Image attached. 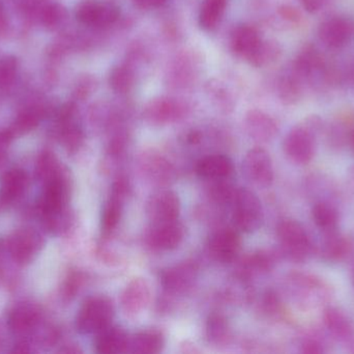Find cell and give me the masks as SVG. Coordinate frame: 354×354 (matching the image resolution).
<instances>
[{"label":"cell","instance_id":"83f0119b","mask_svg":"<svg viewBox=\"0 0 354 354\" xmlns=\"http://www.w3.org/2000/svg\"><path fill=\"white\" fill-rule=\"evenodd\" d=\"M312 220L322 232L337 230L338 228L339 215L338 209L334 204L324 200L316 202L311 210Z\"/></svg>","mask_w":354,"mask_h":354},{"label":"cell","instance_id":"4316f807","mask_svg":"<svg viewBox=\"0 0 354 354\" xmlns=\"http://www.w3.org/2000/svg\"><path fill=\"white\" fill-rule=\"evenodd\" d=\"M27 185V175L24 170H10L0 180V200L10 203L22 195Z\"/></svg>","mask_w":354,"mask_h":354},{"label":"cell","instance_id":"d6986e66","mask_svg":"<svg viewBox=\"0 0 354 354\" xmlns=\"http://www.w3.org/2000/svg\"><path fill=\"white\" fill-rule=\"evenodd\" d=\"M68 197V184L62 172L47 181L41 205L45 215H59Z\"/></svg>","mask_w":354,"mask_h":354},{"label":"cell","instance_id":"e575fe53","mask_svg":"<svg viewBox=\"0 0 354 354\" xmlns=\"http://www.w3.org/2000/svg\"><path fill=\"white\" fill-rule=\"evenodd\" d=\"M37 239L28 233H23L14 239L12 245V254L18 261L26 262L31 259L39 245Z\"/></svg>","mask_w":354,"mask_h":354},{"label":"cell","instance_id":"30bf717a","mask_svg":"<svg viewBox=\"0 0 354 354\" xmlns=\"http://www.w3.org/2000/svg\"><path fill=\"white\" fill-rule=\"evenodd\" d=\"M180 209L178 195L169 189H161L147 200L145 212L151 224H159L178 220Z\"/></svg>","mask_w":354,"mask_h":354},{"label":"cell","instance_id":"681fc988","mask_svg":"<svg viewBox=\"0 0 354 354\" xmlns=\"http://www.w3.org/2000/svg\"><path fill=\"white\" fill-rule=\"evenodd\" d=\"M345 184H346L347 191H348L351 195H354V164L348 168V170H347Z\"/></svg>","mask_w":354,"mask_h":354},{"label":"cell","instance_id":"4dcf8cb0","mask_svg":"<svg viewBox=\"0 0 354 354\" xmlns=\"http://www.w3.org/2000/svg\"><path fill=\"white\" fill-rule=\"evenodd\" d=\"M227 0H204L199 12V25L206 31L214 30L222 20Z\"/></svg>","mask_w":354,"mask_h":354},{"label":"cell","instance_id":"74e56055","mask_svg":"<svg viewBox=\"0 0 354 354\" xmlns=\"http://www.w3.org/2000/svg\"><path fill=\"white\" fill-rule=\"evenodd\" d=\"M18 70V60L14 56L0 58V89H6L14 82Z\"/></svg>","mask_w":354,"mask_h":354},{"label":"cell","instance_id":"f5cc1de1","mask_svg":"<svg viewBox=\"0 0 354 354\" xmlns=\"http://www.w3.org/2000/svg\"><path fill=\"white\" fill-rule=\"evenodd\" d=\"M349 143H351V149H353L354 153V128L351 131V137H349Z\"/></svg>","mask_w":354,"mask_h":354},{"label":"cell","instance_id":"ab89813d","mask_svg":"<svg viewBox=\"0 0 354 354\" xmlns=\"http://www.w3.org/2000/svg\"><path fill=\"white\" fill-rule=\"evenodd\" d=\"M282 301L280 295L274 290H268L261 299L262 312L268 317H278L282 313Z\"/></svg>","mask_w":354,"mask_h":354},{"label":"cell","instance_id":"484cf974","mask_svg":"<svg viewBox=\"0 0 354 354\" xmlns=\"http://www.w3.org/2000/svg\"><path fill=\"white\" fill-rule=\"evenodd\" d=\"M165 347V336L158 330H145L130 337L128 353L157 354Z\"/></svg>","mask_w":354,"mask_h":354},{"label":"cell","instance_id":"816d5d0a","mask_svg":"<svg viewBox=\"0 0 354 354\" xmlns=\"http://www.w3.org/2000/svg\"><path fill=\"white\" fill-rule=\"evenodd\" d=\"M6 19H4L3 12H2L1 6H0V31L6 28Z\"/></svg>","mask_w":354,"mask_h":354},{"label":"cell","instance_id":"d4e9b609","mask_svg":"<svg viewBox=\"0 0 354 354\" xmlns=\"http://www.w3.org/2000/svg\"><path fill=\"white\" fill-rule=\"evenodd\" d=\"M259 33L255 27L241 25L231 35V49L236 55L249 60L261 43Z\"/></svg>","mask_w":354,"mask_h":354},{"label":"cell","instance_id":"5b68a950","mask_svg":"<svg viewBox=\"0 0 354 354\" xmlns=\"http://www.w3.org/2000/svg\"><path fill=\"white\" fill-rule=\"evenodd\" d=\"M232 220L237 230L243 233L256 232L263 222V208L261 201L254 191L237 188L233 197Z\"/></svg>","mask_w":354,"mask_h":354},{"label":"cell","instance_id":"277c9868","mask_svg":"<svg viewBox=\"0 0 354 354\" xmlns=\"http://www.w3.org/2000/svg\"><path fill=\"white\" fill-rule=\"evenodd\" d=\"M114 305L107 297H93L81 306L76 318V328L80 334L97 335L112 324Z\"/></svg>","mask_w":354,"mask_h":354},{"label":"cell","instance_id":"db71d44e","mask_svg":"<svg viewBox=\"0 0 354 354\" xmlns=\"http://www.w3.org/2000/svg\"><path fill=\"white\" fill-rule=\"evenodd\" d=\"M353 284L354 286V267H353Z\"/></svg>","mask_w":354,"mask_h":354},{"label":"cell","instance_id":"d590c367","mask_svg":"<svg viewBox=\"0 0 354 354\" xmlns=\"http://www.w3.org/2000/svg\"><path fill=\"white\" fill-rule=\"evenodd\" d=\"M60 136L64 147L70 151H76L83 143V132L80 127L72 124L71 121L59 123Z\"/></svg>","mask_w":354,"mask_h":354},{"label":"cell","instance_id":"3957f363","mask_svg":"<svg viewBox=\"0 0 354 354\" xmlns=\"http://www.w3.org/2000/svg\"><path fill=\"white\" fill-rule=\"evenodd\" d=\"M280 255L293 263H304L314 251V245L303 224L292 218H283L277 226Z\"/></svg>","mask_w":354,"mask_h":354},{"label":"cell","instance_id":"f907efd6","mask_svg":"<svg viewBox=\"0 0 354 354\" xmlns=\"http://www.w3.org/2000/svg\"><path fill=\"white\" fill-rule=\"evenodd\" d=\"M347 75H348L347 77H348L349 81L354 85V62L351 64V67H349Z\"/></svg>","mask_w":354,"mask_h":354},{"label":"cell","instance_id":"1f68e13d","mask_svg":"<svg viewBox=\"0 0 354 354\" xmlns=\"http://www.w3.org/2000/svg\"><path fill=\"white\" fill-rule=\"evenodd\" d=\"M282 55V48L274 41H262L249 58L252 66L262 68L278 62Z\"/></svg>","mask_w":354,"mask_h":354},{"label":"cell","instance_id":"7dc6e473","mask_svg":"<svg viewBox=\"0 0 354 354\" xmlns=\"http://www.w3.org/2000/svg\"><path fill=\"white\" fill-rule=\"evenodd\" d=\"M304 10L309 14H315L324 6L326 0H299Z\"/></svg>","mask_w":354,"mask_h":354},{"label":"cell","instance_id":"f1b7e54d","mask_svg":"<svg viewBox=\"0 0 354 354\" xmlns=\"http://www.w3.org/2000/svg\"><path fill=\"white\" fill-rule=\"evenodd\" d=\"M305 85V81L290 69L279 81V97L285 104L297 103L303 98Z\"/></svg>","mask_w":354,"mask_h":354},{"label":"cell","instance_id":"d6a6232c","mask_svg":"<svg viewBox=\"0 0 354 354\" xmlns=\"http://www.w3.org/2000/svg\"><path fill=\"white\" fill-rule=\"evenodd\" d=\"M236 189L229 182L228 179L210 181L207 189L208 197L216 205H227L232 203Z\"/></svg>","mask_w":354,"mask_h":354},{"label":"cell","instance_id":"7402d4cb","mask_svg":"<svg viewBox=\"0 0 354 354\" xmlns=\"http://www.w3.org/2000/svg\"><path fill=\"white\" fill-rule=\"evenodd\" d=\"M234 172L232 160L223 154H210L196 164V172L204 180L216 181L229 179Z\"/></svg>","mask_w":354,"mask_h":354},{"label":"cell","instance_id":"9c48e42d","mask_svg":"<svg viewBox=\"0 0 354 354\" xmlns=\"http://www.w3.org/2000/svg\"><path fill=\"white\" fill-rule=\"evenodd\" d=\"M185 233V227L178 220L151 224L145 233V243L153 251H172L183 242Z\"/></svg>","mask_w":354,"mask_h":354},{"label":"cell","instance_id":"f6af8a7d","mask_svg":"<svg viewBox=\"0 0 354 354\" xmlns=\"http://www.w3.org/2000/svg\"><path fill=\"white\" fill-rule=\"evenodd\" d=\"M279 12H280V15L283 18L287 19L290 22L299 23L301 18L299 10L297 8H292V6H282Z\"/></svg>","mask_w":354,"mask_h":354},{"label":"cell","instance_id":"7c38bea8","mask_svg":"<svg viewBox=\"0 0 354 354\" xmlns=\"http://www.w3.org/2000/svg\"><path fill=\"white\" fill-rule=\"evenodd\" d=\"M241 239L239 231L221 228L210 235L207 243L208 254L218 263L234 261L241 251Z\"/></svg>","mask_w":354,"mask_h":354},{"label":"cell","instance_id":"44dd1931","mask_svg":"<svg viewBox=\"0 0 354 354\" xmlns=\"http://www.w3.org/2000/svg\"><path fill=\"white\" fill-rule=\"evenodd\" d=\"M248 134L258 143H268L277 136L279 126L276 120L261 110H251L245 118Z\"/></svg>","mask_w":354,"mask_h":354},{"label":"cell","instance_id":"bcb514c9","mask_svg":"<svg viewBox=\"0 0 354 354\" xmlns=\"http://www.w3.org/2000/svg\"><path fill=\"white\" fill-rule=\"evenodd\" d=\"M81 282H82V278H81L79 274H73V276L68 278V284H66V295L70 297H74L79 287H80Z\"/></svg>","mask_w":354,"mask_h":354},{"label":"cell","instance_id":"8fae6325","mask_svg":"<svg viewBox=\"0 0 354 354\" xmlns=\"http://www.w3.org/2000/svg\"><path fill=\"white\" fill-rule=\"evenodd\" d=\"M198 272L199 269L195 262H181L162 272V287L167 294H185L195 285Z\"/></svg>","mask_w":354,"mask_h":354},{"label":"cell","instance_id":"ee69618b","mask_svg":"<svg viewBox=\"0 0 354 354\" xmlns=\"http://www.w3.org/2000/svg\"><path fill=\"white\" fill-rule=\"evenodd\" d=\"M93 81L89 77H83L75 87L74 95L77 99H85L93 91Z\"/></svg>","mask_w":354,"mask_h":354},{"label":"cell","instance_id":"ffe728a7","mask_svg":"<svg viewBox=\"0 0 354 354\" xmlns=\"http://www.w3.org/2000/svg\"><path fill=\"white\" fill-rule=\"evenodd\" d=\"M322 238L318 247V255L328 263H339L348 257L353 249L351 240L338 230L322 232Z\"/></svg>","mask_w":354,"mask_h":354},{"label":"cell","instance_id":"6da1fadb","mask_svg":"<svg viewBox=\"0 0 354 354\" xmlns=\"http://www.w3.org/2000/svg\"><path fill=\"white\" fill-rule=\"evenodd\" d=\"M286 289L293 303L301 311L324 309L334 297V290L328 282L308 272L288 274Z\"/></svg>","mask_w":354,"mask_h":354},{"label":"cell","instance_id":"c3c4849f","mask_svg":"<svg viewBox=\"0 0 354 354\" xmlns=\"http://www.w3.org/2000/svg\"><path fill=\"white\" fill-rule=\"evenodd\" d=\"M136 6L141 8H159L167 0H133Z\"/></svg>","mask_w":354,"mask_h":354},{"label":"cell","instance_id":"ba28073f","mask_svg":"<svg viewBox=\"0 0 354 354\" xmlns=\"http://www.w3.org/2000/svg\"><path fill=\"white\" fill-rule=\"evenodd\" d=\"M130 186L124 177H120L112 185L111 193L102 212L101 228L105 236L114 232L122 220L124 204L129 195Z\"/></svg>","mask_w":354,"mask_h":354},{"label":"cell","instance_id":"60d3db41","mask_svg":"<svg viewBox=\"0 0 354 354\" xmlns=\"http://www.w3.org/2000/svg\"><path fill=\"white\" fill-rule=\"evenodd\" d=\"M39 124V114L35 112H23L18 116L10 132L14 136L16 133H26L35 129Z\"/></svg>","mask_w":354,"mask_h":354},{"label":"cell","instance_id":"8d00e7d4","mask_svg":"<svg viewBox=\"0 0 354 354\" xmlns=\"http://www.w3.org/2000/svg\"><path fill=\"white\" fill-rule=\"evenodd\" d=\"M37 322V314L26 308L15 310L10 316V326L17 333H24Z\"/></svg>","mask_w":354,"mask_h":354},{"label":"cell","instance_id":"603a6c76","mask_svg":"<svg viewBox=\"0 0 354 354\" xmlns=\"http://www.w3.org/2000/svg\"><path fill=\"white\" fill-rule=\"evenodd\" d=\"M279 254L268 249H260L250 254L239 263V270H237L239 276L241 278L250 280L258 274L272 272L280 257Z\"/></svg>","mask_w":354,"mask_h":354},{"label":"cell","instance_id":"4fadbf2b","mask_svg":"<svg viewBox=\"0 0 354 354\" xmlns=\"http://www.w3.org/2000/svg\"><path fill=\"white\" fill-rule=\"evenodd\" d=\"M320 42L330 49H342L354 37V23L343 17H330L318 27Z\"/></svg>","mask_w":354,"mask_h":354},{"label":"cell","instance_id":"cb8c5ba5","mask_svg":"<svg viewBox=\"0 0 354 354\" xmlns=\"http://www.w3.org/2000/svg\"><path fill=\"white\" fill-rule=\"evenodd\" d=\"M95 341V353L99 354H120L128 353L130 336L120 326L110 324L97 333Z\"/></svg>","mask_w":354,"mask_h":354},{"label":"cell","instance_id":"2e32d148","mask_svg":"<svg viewBox=\"0 0 354 354\" xmlns=\"http://www.w3.org/2000/svg\"><path fill=\"white\" fill-rule=\"evenodd\" d=\"M151 299V287L142 278H133L120 295V307L128 316H136L147 309Z\"/></svg>","mask_w":354,"mask_h":354},{"label":"cell","instance_id":"5bb4252c","mask_svg":"<svg viewBox=\"0 0 354 354\" xmlns=\"http://www.w3.org/2000/svg\"><path fill=\"white\" fill-rule=\"evenodd\" d=\"M322 320L330 336L354 353L353 320L342 310L330 305L324 308Z\"/></svg>","mask_w":354,"mask_h":354},{"label":"cell","instance_id":"8992f818","mask_svg":"<svg viewBox=\"0 0 354 354\" xmlns=\"http://www.w3.org/2000/svg\"><path fill=\"white\" fill-rule=\"evenodd\" d=\"M290 69L297 73L305 83L311 85H320L328 79L326 60L319 51L312 45H306L297 53Z\"/></svg>","mask_w":354,"mask_h":354},{"label":"cell","instance_id":"ac0fdd59","mask_svg":"<svg viewBox=\"0 0 354 354\" xmlns=\"http://www.w3.org/2000/svg\"><path fill=\"white\" fill-rule=\"evenodd\" d=\"M139 166L143 176L159 186L170 184L176 179V170L171 162L155 152L142 155Z\"/></svg>","mask_w":354,"mask_h":354},{"label":"cell","instance_id":"52a82bcc","mask_svg":"<svg viewBox=\"0 0 354 354\" xmlns=\"http://www.w3.org/2000/svg\"><path fill=\"white\" fill-rule=\"evenodd\" d=\"M243 170L248 180L259 187H268L274 178V164L266 150L253 148L245 154L243 161Z\"/></svg>","mask_w":354,"mask_h":354},{"label":"cell","instance_id":"e0dca14e","mask_svg":"<svg viewBox=\"0 0 354 354\" xmlns=\"http://www.w3.org/2000/svg\"><path fill=\"white\" fill-rule=\"evenodd\" d=\"M185 114V107L176 100L170 98H158L147 104L145 118L155 126L171 124L180 120Z\"/></svg>","mask_w":354,"mask_h":354},{"label":"cell","instance_id":"b9f144b4","mask_svg":"<svg viewBox=\"0 0 354 354\" xmlns=\"http://www.w3.org/2000/svg\"><path fill=\"white\" fill-rule=\"evenodd\" d=\"M66 17V10L60 4H51L47 6L43 12V23L48 28H56L64 22Z\"/></svg>","mask_w":354,"mask_h":354},{"label":"cell","instance_id":"836d02e7","mask_svg":"<svg viewBox=\"0 0 354 354\" xmlns=\"http://www.w3.org/2000/svg\"><path fill=\"white\" fill-rule=\"evenodd\" d=\"M135 82L133 71L126 66L114 68L110 73L109 83L111 89L118 94H126L132 89Z\"/></svg>","mask_w":354,"mask_h":354},{"label":"cell","instance_id":"f35d334b","mask_svg":"<svg viewBox=\"0 0 354 354\" xmlns=\"http://www.w3.org/2000/svg\"><path fill=\"white\" fill-rule=\"evenodd\" d=\"M351 131L347 132L346 127L342 123L339 122L333 124L326 132V139H328L330 147L334 148V149H341V148L344 147L347 141H349Z\"/></svg>","mask_w":354,"mask_h":354},{"label":"cell","instance_id":"7a4b0ae2","mask_svg":"<svg viewBox=\"0 0 354 354\" xmlns=\"http://www.w3.org/2000/svg\"><path fill=\"white\" fill-rule=\"evenodd\" d=\"M324 129V122L317 116L305 118L293 127L283 141L286 157L297 166H306L313 160L317 148V137Z\"/></svg>","mask_w":354,"mask_h":354},{"label":"cell","instance_id":"9a60e30c","mask_svg":"<svg viewBox=\"0 0 354 354\" xmlns=\"http://www.w3.org/2000/svg\"><path fill=\"white\" fill-rule=\"evenodd\" d=\"M120 17V8L113 3L85 1L79 4L76 10L77 20L87 26H110L114 24Z\"/></svg>","mask_w":354,"mask_h":354},{"label":"cell","instance_id":"f546056e","mask_svg":"<svg viewBox=\"0 0 354 354\" xmlns=\"http://www.w3.org/2000/svg\"><path fill=\"white\" fill-rule=\"evenodd\" d=\"M206 339L210 344L223 346L231 339V330L228 321L220 314H212L208 317L205 326Z\"/></svg>","mask_w":354,"mask_h":354},{"label":"cell","instance_id":"7bdbcfd3","mask_svg":"<svg viewBox=\"0 0 354 354\" xmlns=\"http://www.w3.org/2000/svg\"><path fill=\"white\" fill-rule=\"evenodd\" d=\"M301 351L306 354H322L326 353L324 343L316 337H306L301 343Z\"/></svg>","mask_w":354,"mask_h":354}]
</instances>
